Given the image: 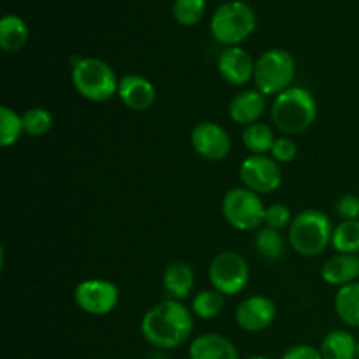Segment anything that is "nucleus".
<instances>
[{
  "label": "nucleus",
  "instance_id": "4be33fe9",
  "mask_svg": "<svg viewBox=\"0 0 359 359\" xmlns=\"http://www.w3.org/2000/svg\"><path fill=\"white\" fill-rule=\"evenodd\" d=\"M242 142H244L245 149L252 154H265L272 151L276 137H273L272 128L265 123H252V125L245 126L242 132Z\"/></svg>",
  "mask_w": 359,
  "mask_h": 359
},
{
  "label": "nucleus",
  "instance_id": "cd10ccee",
  "mask_svg": "<svg viewBox=\"0 0 359 359\" xmlns=\"http://www.w3.org/2000/svg\"><path fill=\"white\" fill-rule=\"evenodd\" d=\"M23 119L25 133L32 137H41L51 130L53 126V116L48 109L44 107H32L21 114Z\"/></svg>",
  "mask_w": 359,
  "mask_h": 359
},
{
  "label": "nucleus",
  "instance_id": "473e14b6",
  "mask_svg": "<svg viewBox=\"0 0 359 359\" xmlns=\"http://www.w3.org/2000/svg\"><path fill=\"white\" fill-rule=\"evenodd\" d=\"M146 359H168V358H167V354L163 353V351L156 349V351H153V353L147 354Z\"/></svg>",
  "mask_w": 359,
  "mask_h": 359
},
{
  "label": "nucleus",
  "instance_id": "6ab92c4d",
  "mask_svg": "<svg viewBox=\"0 0 359 359\" xmlns=\"http://www.w3.org/2000/svg\"><path fill=\"white\" fill-rule=\"evenodd\" d=\"M28 41V25L18 14H6L0 20V48L6 53L20 51Z\"/></svg>",
  "mask_w": 359,
  "mask_h": 359
},
{
  "label": "nucleus",
  "instance_id": "39448f33",
  "mask_svg": "<svg viewBox=\"0 0 359 359\" xmlns=\"http://www.w3.org/2000/svg\"><path fill=\"white\" fill-rule=\"evenodd\" d=\"M256 30V14L242 0H228L214 11L210 18V34L214 41L226 46H241Z\"/></svg>",
  "mask_w": 359,
  "mask_h": 359
},
{
  "label": "nucleus",
  "instance_id": "b1692460",
  "mask_svg": "<svg viewBox=\"0 0 359 359\" xmlns=\"http://www.w3.org/2000/svg\"><path fill=\"white\" fill-rule=\"evenodd\" d=\"M332 245L340 255H358L359 252V219L342 221L333 230Z\"/></svg>",
  "mask_w": 359,
  "mask_h": 359
},
{
  "label": "nucleus",
  "instance_id": "dca6fc26",
  "mask_svg": "<svg viewBox=\"0 0 359 359\" xmlns=\"http://www.w3.org/2000/svg\"><path fill=\"white\" fill-rule=\"evenodd\" d=\"M266 107V98L258 90H245L235 95L230 102V118L238 125L249 126L252 123H258Z\"/></svg>",
  "mask_w": 359,
  "mask_h": 359
},
{
  "label": "nucleus",
  "instance_id": "6e6552de",
  "mask_svg": "<svg viewBox=\"0 0 359 359\" xmlns=\"http://www.w3.org/2000/svg\"><path fill=\"white\" fill-rule=\"evenodd\" d=\"M249 276L251 270L244 256L233 251L219 252L209 265V280L212 290L219 291L223 297H235L242 293L248 286Z\"/></svg>",
  "mask_w": 359,
  "mask_h": 359
},
{
  "label": "nucleus",
  "instance_id": "20e7f679",
  "mask_svg": "<svg viewBox=\"0 0 359 359\" xmlns=\"http://www.w3.org/2000/svg\"><path fill=\"white\" fill-rule=\"evenodd\" d=\"M333 224L325 212L318 209L302 210L290 224V244L298 255L319 256L333 237Z\"/></svg>",
  "mask_w": 359,
  "mask_h": 359
},
{
  "label": "nucleus",
  "instance_id": "ddd939ff",
  "mask_svg": "<svg viewBox=\"0 0 359 359\" xmlns=\"http://www.w3.org/2000/svg\"><path fill=\"white\" fill-rule=\"evenodd\" d=\"M256 62L241 46H230L219 53L217 70L224 83L231 86H245L255 77Z\"/></svg>",
  "mask_w": 359,
  "mask_h": 359
},
{
  "label": "nucleus",
  "instance_id": "2eb2a0df",
  "mask_svg": "<svg viewBox=\"0 0 359 359\" xmlns=\"http://www.w3.org/2000/svg\"><path fill=\"white\" fill-rule=\"evenodd\" d=\"M189 359H241L235 344L219 333H203L191 342Z\"/></svg>",
  "mask_w": 359,
  "mask_h": 359
},
{
  "label": "nucleus",
  "instance_id": "aec40b11",
  "mask_svg": "<svg viewBox=\"0 0 359 359\" xmlns=\"http://www.w3.org/2000/svg\"><path fill=\"white\" fill-rule=\"evenodd\" d=\"M356 339L346 330L330 332L319 347L323 359H356Z\"/></svg>",
  "mask_w": 359,
  "mask_h": 359
},
{
  "label": "nucleus",
  "instance_id": "9b49d317",
  "mask_svg": "<svg viewBox=\"0 0 359 359\" xmlns=\"http://www.w3.org/2000/svg\"><path fill=\"white\" fill-rule=\"evenodd\" d=\"M191 146L205 160L221 161L230 154L231 139L221 125L203 121L191 130Z\"/></svg>",
  "mask_w": 359,
  "mask_h": 359
},
{
  "label": "nucleus",
  "instance_id": "412c9836",
  "mask_svg": "<svg viewBox=\"0 0 359 359\" xmlns=\"http://www.w3.org/2000/svg\"><path fill=\"white\" fill-rule=\"evenodd\" d=\"M335 312L347 326L359 328V283L340 287L335 297Z\"/></svg>",
  "mask_w": 359,
  "mask_h": 359
},
{
  "label": "nucleus",
  "instance_id": "f3484780",
  "mask_svg": "<svg viewBox=\"0 0 359 359\" xmlns=\"http://www.w3.org/2000/svg\"><path fill=\"white\" fill-rule=\"evenodd\" d=\"M321 277L330 286H349L358 283L359 277V256L358 255H340L328 259L321 269Z\"/></svg>",
  "mask_w": 359,
  "mask_h": 359
},
{
  "label": "nucleus",
  "instance_id": "7c9ffc66",
  "mask_svg": "<svg viewBox=\"0 0 359 359\" xmlns=\"http://www.w3.org/2000/svg\"><path fill=\"white\" fill-rule=\"evenodd\" d=\"M337 214L342 221H354L359 217V198L356 195H344L337 202Z\"/></svg>",
  "mask_w": 359,
  "mask_h": 359
},
{
  "label": "nucleus",
  "instance_id": "5701e85b",
  "mask_svg": "<svg viewBox=\"0 0 359 359\" xmlns=\"http://www.w3.org/2000/svg\"><path fill=\"white\" fill-rule=\"evenodd\" d=\"M255 248L263 259L276 262V259L283 258L284 252H286V242H284V237L279 230L263 228L255 237Z\"/></svg>",
  "mask_w": 359,
  "mask_h": 359
},
{
  "label": "nucleus",
  "instance_id": "a878e982",
  "mask_svg": "<svg viewBox=\"0 0 359 359\" xmlns=\"http://www.w3.org/2000/svg\"><path fill=\"white\" fill-rule=\"evenodd\" d=\"M224 307V297L216 290H203L193 298L191 311L196 318L200 319H209L217 318Z\"/></svg>",
  "mask_w": 359,
  "mask_h": 359
},
{
  "label": "nucleus",
  "instance_id": "f704fd0d",
  "mask_svg": "<svg viewBox=\"0 0 359 359\" xmlns=\"http://www.w3.org/2000/svg\"><path fill=\"white\" fill-rule=\"evenodd\" d=\"M356 359H359V342H358V349H356Z\"/></svg>",
  "mask_w": 359,
  "mask_h": 359
},
{
  "label": "nucleus",
  "instance_id": "f03ea898",
  "mask_svg": "<svg viewBox=\"0 0 359 359\" xmlns=\"http://www.w3.org/2000/svg\"><path fill=\"white\" fill-rule=\"evenodd\" d=\"M272 121L286 135H298L314 125L318 118V102L314 95L300 86L277 95L272 104Z\"/></svg>",
  "mask_w": 359,
  "mask_h": 359
},
{
  "label": "nucleus",
  "instance_id": "423d86ee",
  "mask_svg": "<svg viewBox=\"0 0 359 359\" xmlns=\"http://www.w3.org/2000/svg\"><path fill=\"white\" fill-rule=\"evenodd\" d=\"M297 76V63L293 55L286 49L273 48L263 53L256 60L255 81L256 90L262 91L265 97L280 95L283 91L290 90Z\"/></svg>",
  "mask_w": 359,
  "mask_h": 359
},
{
  "label": "nucleus",
  "instance_id": "f257e3e1",
  "mask_svg": "<svg viewBox=\"0 0 359 359\" xmlns=\"http://www.w3.org/2000/svg\"><path fill=\"white\" fill-rule=\"evenodd\" d=\"M193 314L179 300H163L144 314L140 332L151 347L172 351L188 342L193 333Z\"/></svg>",
  "mask_w": 359,
  "mask_h": 359
},
{
  "label": "nucleus",
  "instance_id": "0eeeda50",
  "mask_svg": "<svg viewBox=\"0 0 359 359\" xmlns=\"http://www.w3.org/2000/svg\"><path fill=\"white\" fill-rule=\"evenodd\" d=\"M223 216L235 230L251 231L265 224V210L258 193L248 188H233L223 198Z\"/></svg>",
  "mask_w": 359,
  "mask_h": 359
},
{
  "label": "nucleus",
  "instance_id": "393cba45",
  "mask_svg": "<svg viewBox=\"0 0 359 359\" xmlns=\"http://www.w3.org/2000/svg\"><path fill=\"white\" fill-rule=\"evenodd\" d=\"M25 133L23 119L14 109L2 105L0 107V146L11 147Z\"/></svg>",
  "mask_w": 359,
  "mask_h": 359
},
{
  "label": "nucleus",
  "instance_id": "2f4dec72",
  "mask_svg": "<svg viewBox=\"0 0 359 359\" xmlns=\"http://www.w3.org/2000/svg\"><path fill=\"white\" fill-rule=\"evenodd\" d=\"M280 359H323L321 351L309 344H297L290 347Z\"/></svg>",
  "mask_w": 359,
  "mask_h": 359
},
{
  "label": "nucleus",
  "instance_id": "9d476101",
  "mask_svg": "<svg viewBox=\"0 0 359 359\" xmlns=\"http://www.w3.org/2000/svg\"><path fill=\"white\" fill-rule=\"evenodd\" d=\"M241 179L244 182V188L258 195H266L279 188L283 182V172L273 158L265 156V154H251L242 161Z\"/></svg>",
  "mask_w": 359,
  "mask_h": 359
},
{
  "label": "nucleus",
  "instance_id": "4468645a",
  "mask_svg": "<svg viewBox=\"0 0 359 359\" xmlns=\"http://www.w3.org/2000/svg\"><path fill=\"white\" fill-rule=\"evenodd\" d=\"M119 100L135 112H144L151 109L156 102V88L149 79L137 74H130L119 79L118 86Z\"/></svg>",
  "mask_w": 359,
  "mask_h": 359
},
{
  "label": "nucleus",
  "instance_id": "1a4fd4ad",
  "mask_svg": "<svg viewBox=\"0 0 359 359\" xmlns=\"http://www.w3.org/2000/svg\"><path fill=\"white\" fill-rule=\"evenodd\" d=\"M74 300L77 307L91 316L111 314L119 302V290L105 279H88L76 286Z\"/></svg>",
  "mask_w": 359,
  "mask_h": 359
},
{
  "label": "nucleus",
  "instance_id": "c85d7f7f",
  "mask_svg": "<svg viewBox=\"0 0 359 359\" xmlns=\"http://www.w3.org/2000/svg\"><path fill=\"white\" fill-rule=\"evenodd\" d=\"M293 221L291 216L290 207L284 205V203H272V205L266 207L265 210V224L266 228H272V230H284L287 228Z\"/></svg>",
  "mask_w": 359,
  "mask_h": 359
},
{
  "label": "nucleus",
  "instance_id": "c756f323",
  "mask_svg": "<svg viewBox=\"0 0 359 359\" xmlns=\"http://www.w3.org/2000/svg\"><path fill=\"white\" fill-rule=\"evenodd\" d=\"M270 153H272V158L277 163H290V161L297 158L298 146L290 137H280V139H276Z\"/></svg>",
  "mask_w": 359,
  "mask_h": 359
},
{
  "label": "nucleus",
  "instance_id": "a211bd4d",
  "mask_svg": "<svg viewBox=\"0 0 359 359\" xmlns=\"http://www.w3.org/2000/svg\"><path fill=\"white\" fill-rule=\"evenodd\" d=\"M163 287L174 300H184L195 290V273L184 262H172L163 270Z\"/></svg>",
  "mask_w": 359,
  "mask_h": 359
},
{
  "label": "nucleus",
  "instance_id": "bb28decb",
  "mask_svg": "<svg viewBox=\"0 0 359 359\" xmlns=\"http://www.w3.org/2000/svg\"><path fill=\"white\" fill-rule=\"evenodd\" d=\"M205 0H174L172 13L175 21L182 27H193L205 14Z\"/></svg>",
  "mask_w": 359,
  "mask_h": 359
},
{
  "label": "nucleus",
  "instance_id": "7ed1b4c3",
  "mask_svg": "<svg viewBox=\"0 0 359 359\" xmlns=\"http://www.w3.org/2000/svg\"><path fill=\"white\" fill-rule=\"evenodd\" d=\"M70 67L74 88L86 100L107 102L118 93V77L114 69L104 60L74 56L70 60Z\"/></svg>",
  "mask_w": 359,
  "mask_h": 359
},
{
  "label": "nucleus",
  "instance_id": "72a5a7b5",
  "mask_svg": "<svg viewBox=\"0 0 359 359\" xmlns=\"http://www.w3.org/2000/svg\"><path fill=\"white\" fill-rule=\"evenodd\" d=\"M248 359H270V358H266V356H262V354H256V356H249Z\"/></svg>",
  "mask_w": 359,
  "mask_h": 359
},
{
  "label": "nucleus",
  "instance_id": "f8f14e48",
  "mask_svg": "<svg viewBox=\"0 0 359 359\" xmlns=\"http://www.w3.org/2000/svg\"><path fill=\"white\" fill-rule=\"evenodd\" d=\"M276 304L270 298L255 294V297L245 298L238 305L237 312H235V321L244 332L258 333L272 326V323L276 321Z\"/></svg>",
  "mask_w": 359,
  "mask_h": 359
}]
</instances>
